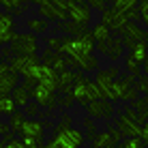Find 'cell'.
<instances>
[{"label":"cell","instance_id":"6da1fadb","mask_svg":"<svg viewBox=\"0 0 148 148\" xmlns=\"http://www.w3.org/2000/svg\"><path fill=\"white\" fill-rule=\"evenodd\" d=\"M84 140H86L84 131L73 129L71 127V118L62 116L54 129L52 140H49V148H84Z\"/></svg>","mask_w":148,"mask_h":148},{"label":"cell","instance_id":"7a4b0ae2","mask_svg":"<svg viewBox=\"0 0 148 148\" xmlns=\"http://www.w3.org/2000/svg\"><path fill=\"white\" fill-rule=\"evenodd\" d=\"M71 95H73L75 103H82V105L95 103V101L101 99L95 79L84 77V73H77V79H75V86H73V90H71Z\"/></svg>","mask_w":148,"mask_h":148},{"label":"cell","instance_id":"3957f363","mask_svg":"<svg viewBox=\"0 0 148 148\" xmlns=\"http://www.w3.org/2000/svg\"><path fill=\"white\" fill-rule=\"evenodd\" d=\"M11 52L13 56H37L39 52V37L37 34H15L11 41Z\"/></svg>","mask_w":148,"mask_h":148},{"label":"cell","instance_id":"277c9868","mask_svg":"<svg viewBox=\"0 0 148 148\" xmlns=\"http://www.w3.org/2000/svg\"><path fill=\"white\" fill-rule=\"evenodd\" d=\"M67 13H69V22L77 24V26L86 28L92 19V9L88 2H71L67 0Z\"/></svg>","mask_w":148,"mask_h":148},{"label":"cell","instance_id":"5b68a950","mask_svg":"<svg viewBox=\"0 0 148 148\" xmlns=\"http://www.w3.org/2000/svg\"><path fill=\"white\" fill-rule=\"evenodd\" d=\"M120 41H122V45H127V47H133L135 43H148V30L146 28H140L135 22H129L125 28L120 30Z\"/></svg>","mask_w":148,"mask_h":148},{"label":"cell","instance_id":"8992f818","mask_svg":"<svg viewBox=\"0 0 148 148\" xmlns=\"http://www.w3.org/2000/svg\"><path fill=\"white\" fill-rule=\"evenodd\" d=\"M118 77H120V75H118V69H116V67L97 71V75H95V84H97V88H99V95H101V99H103V101H108V97H110V88H112V84H114V82L118 79Z\"/></svg>","mask_w":148,"mask_h":148},{"label":"cell","instance_id":"52a82bcc","mask_svg":"<svg viewBox=\"0 0 148 148\" xmlns=\"http://www.w3.org/2000/svg\"><path fill=\"white\" fill-rule=\"evenodd\" d=\"M19 86V75L11 69V64L0 60V95H11Z\"/></svg>","mask_w":148,"mask_h":148},{"label":"cell","instance_id":"ba28073f","mask_svg":"<svg viewBox=\"0 0 148 148\" xmlns=\"http://www.w3.org/2000/svg\"><path fill=\"white\" fill-rule=\"evenodd\" d=\"M37 7H39V15L43 19H56V22H69V13L62 11L60 7H56L54 0H37Z\"/></svg>","mask_w":148,"mask_h":148},{"label":"cell","instance_id":"9c48e42d","mask_svg":"<svg viewBox=\"0 0 148 148\" xmlns=\"http://www.w3.org/2000/svg\"><path fill=\"white\" fill-rule=\"evenodd\" d=\"M19 135H22V140H32V142H37V144H41V142L45 140V125L37 118H28L24 122Z\"/></svg>","mask_w":148,"mask_h":148},{"label":"cell","instance_id":"30bf717a","mask_svg":"<svg viewBox=\"0 0 148 148\" xmlns=\"http://www.w3.org/2000/svg\"><path fill=\"white\" fill-rule=\"evenodd\" d=\"M101 24L108 26L112 32H120V30L129 24V19H127V15H122L118 11H114L112 7H108L103 13H101Z\"/></svg>","mask_w":148,"mask_h":148},{"label":"cell","instance_id":"8fae6325","mask_svg":"<svg viewBox=\"0 0 148 148\" xmlns=\"http://www.w3.org/2000/svg\"><path fill=\"white\" fill-rule=\"evenodd\" d=\"M97 49H99L103 56H108L110 60H118L122 58V54H125V45H122V41L118 37H112L108 41H103V43H97Z\"/></svg>","mask_w":148,"mask_h":148},{"label":"cell","instance_id":"7c38bea8","mask_svg":"<svg viewBox=\"0 0 148 148\" xmlns=\"http://www.w3.org/2000/svg\"><path fill=\"white\" fill-rule=\"evenodd\" d=\"M86 112L90 114V118H97V120H110L114 116V103L112 101H95V103H88L86 105Z\"/></svg>","mask_w":148,"mask_h":148},{"label":"cell","instance_id":"4fadbf2b","mask_svg":"<svg viewBox=\"0 0 148 148\" xmlns=\"http://www.w3.org/2000/svg\"><path fill=\"white\" fill-rule=\"evenodd\" d=\"M15 17L11 13H0V47L15 39Z\"/></svg>","mask_w":148,"mask_h":148},{"label":"cell","instance_id":"5bb4252c","mask_svg":"<svg viewBox=\"0 0 148 148\" xmlns=\"http://www.w3.org/2000/svg\"><path fill=\"white\" fill-rule=\"evenodd\" d=\"M39 86H43L45 90H49V92H56L58 90V71H54L52 67H47V64L41 62L39 67Z\"/></svg>","mask_w":148,"mask_h":148},{"label":"cell","instance_id":"9a60e30c","mask_svg":"<svg viewBox=\"0 0 148 148\" xmlns=\"http://www.w3.org/2000/svg\"><path fill=\"white\" fill-rule=\"evenodd\" d=\"M43 64H47V67H52L54 71H58V73H62V71H69L71 67V60L67 56H62L60 52H45L43 54Z\"/></svg>","mask_w":148,"mask_h":148},{"label":"cell","instance_id":"2e32d148","mask_svg":"<svg viewBox=\"0 0 148 148\" xmlns=\"http://www.w3.org/2000/svg\"><path fill=\"white\" fill-rule=\"evenodd\" d=\"M30 99L34 101V103L39 105V108H49L52 110L56 103H58V101H56V95L54 92H49V90H45L43 86H34L32 88V92H30Z\"/></svg>","mask_w":148,"mask_h":148},{"label":"cell","instance_id":"e0dca14e","mask_svg":"<svg viewBox=\"0 0 148 148\" xmlns=\"http://www.w3.org/2000/svg\"><path fill=\"white\" fill-rule=\"evenodd\" d=\"M116 127H118V131L122 133V137H140V133H142V127L135 125L133 120H129L125 114L118 116V120H116Z\"/></svg>","mask_w":148,"mask_h":148},{"label":"cell","instance_id":"ac0fdd59","mask_svg":"<svg viewBox=\"0 0 148 148\" xmlns=\"http://www.w3.org/2000/svg\"><path fill=\"white\" fill-rule=\"evenodd\" d=\"M75 79H77V73L71 71V69L58 73V90L62 95H71V90H73V86H75Z\"/></svg>","mask_w":148,"mask_h":148},{"label":"cell","instance_id":"d6986e66","mask_svg":"<svg viewBox=\"0 0 148 148\" xmlns=\"http://www.w3.org/2000/svg\"><path fill=\"white\" fill-rule=\"evenodd\" d=\"M26 28L30 30V34H43L49 30V22L43 17H32V19H26Z\"/></svg>","mask_w":148,"mask_h":148},{"label":"cell","instance_id":"ffe728a7","mask_svg":"<svg viewBox=\"0 0 148 148\" xmlns=\"http://www.w3.org/2000/svg\"><path fill=\"white\" fill-rule=\"evenodd\" d=\"M17 112V105H15L11 95H0V116H11Z\"/></svg>","mask_w":148,"mask_h":148},{"label":"cell","instance_id":"44dd1931","mask_svg":"<svg viewBox=\"0 0 148 148\" xmlns=\"http://www.w3.org/2000/svg\"><path fill=\"white\" fill-rule=\"evenodd\" d=\"M90 34H92V39L97 41V43H103V41H108L112 37V30L99 22V24H95V26L90 28Z\"/></svg>","mask_w":148,"mask_h":148},{"label":"cell","instance_id":"7402d4cb","mask_svg":"<svg viewBox=\"0 0 148 148\" xmlns=\"http://www.w3.org/2000/svg\"><path fill=\"white\" fill-rule=\"evenodd\" d=\"M11 97H13V101H15L17 108H26V105L30 103V92L24 88V86H17V88L11 92Z\"/></svg>","mask_w":148,"mask_h":148},{"label":"cell","instance_id":"603a6c76","mask_svg":"<svg viewBox=\"0 0 148 148\" xmlns=\"http://www.w3.org/2000/svg\"><path fill=\"white\" fill-rule=\"evenodd\" d=\"M112 9L118 11V13H122V15H129L131 11L137 9V2H135V0H114V2H112Z\"/></svg>","mask_w":148,"mask_h":148},{"label":"cell","instance_id":"cb8c5ba5","mask_svg":"<svg viewBox=\"0 0 148 148\" xmlns=\"http://www.w3.org/2000/svg\"><path fill=\"white\" fill-rule=\"evenodd\" d=\"M92 148H116V144H114V140H112V135L108 133V131H103V133L95 135Z\"/></svg>","mask_w":148,"mask_h":148},{"label":"cell","instance_id":"d4e9b609","mask_svg":"<svg viewBox=\"0 0 148 148\" xmlns=\"http://www.w3.org/2000/svg\"><path fill=\"white\" fill-rule=\"evenodd\" d=\"M131 108L137 112V118H140V122H146V120H148V97H140V99H137Z\"/></svg>","mask_w":148,"mask_h":148},{"label":"cell","instance_id":"484cf974","mask_svg":"<svg viewBox=\"0 0 148 148\" xmlns=\"http://www.w3.org/2000/svg\"><path fill=\"white\" fill-rule=\"evenodd\" d=\"M28 118H26V114H24V112H15V114L11 116V118H9V127H11V131L13 133H17L19 135V131H22V127H24V122H26Z\"/></svg>","mask_w":148,"mask_h":148},{"label":"cell","instance_id":"4316f807","mask_svg":"<svg viewBox=\"0 0 148 148\" xmlns=\"http://www.w3.org/2000/svg\"><path fill=\"white\" fill-rule=\"evenodd\" d=\"M58 32H67V34H71V37H79V34L86 32V28H82V26H77V24H73V22H62L58 26Z\"/></svg>","mask_w":148,"mask_h":148},{"label":"cell","instance_id":"83f0119b","mask_svg":"<svg viewBox=\"0 0 148 148\" xmlns=\"http://www.w3.org/2000/svg\"><path fill=\"white\" fill-rule=\"evenodd\" d=\"M118 148H144V142L142 137H127L118 144Z\"/></svg>","mask_w":148,"mask_h":148},{"label":"cell","instance_id":"f1b7e54d","mask_svg":"<svg viewBox=\"0 0 148 148\" xmlns=\"http://www.w3.org/2000/svg\"><path fill=\"white\" fill-rule=\"evenodd\" d=\"M45 45H47L49 52H60V45H62V37H47V39H45Z\"/></svg>","mask_w":148,"mask_h":148},{"label":"cell","instance_id":"f546056e","mask_svg":"<svg viewBox=\"0 0 148 148\" xmlns=\"http://www.w3.org/2000/svg\"><path fill=\"white\" fill-rule=\"evenodd\" d=\"M84 127H86V140H90L92 142L95 140V135H97V127H95V120L92 118H88V120H84Z\"/></svg>","mask_w":148,"mask_h":148},{"label":"cell","instance_id":"4dcf8cb0","mask_svg":"<svg viewBox=\"0 0 148 148\" xmlns=\"http://www.w3.org/2000/svg\"><path fill=\"white\" fill-rule=\"evenodd\" d=\"M137 9H140V19L146 24V30H148V0H142L137 4Z\"/></svg>","mask_w":148,"mask_h":148},{"label":"cell","instance_id":"1f68e13d","mask_svg":"<svg viewBox=\"0 0 148 148\" xmlns=\"http://www.w3.org/2000/svg\"><path fill=\"white\" fill-rule=\"evenodd\" d=\"M108 133L112 135L114 144H120V142H122V133L118 131V127H116V125H108Z\"/></svg>","mask_w":148,"mask_h":148},{"label":"cell","instance_id":"d6a6232c","mask_svg":"<svg viewBox=\"0 0 148 148\" xmlns=\"http://www.w3.org/2000/svg\"><path fill=\"white\" fill-rule=\"evenodd\" d=\"M0 7L7 9V11H17V9L22 7V2H19V0H2V2H0Z\"/></svg>","mask_w":148,"mask_h":148},{"label":"cell","instance_id":"836d02e7","mask_svg":"<svg viewBox=\"0 0 148 148\" xmlns=\"http://www.w3.org/2000/svg\"><path fill=\"white\" fill-rule=\"evenodd\" d=\"M137 90L144 97H148V77L146 75H140V77H137Z\"/></svg>","mask_w":148,"mask_h":148},{"label":"cell","instance_id":"e575fe53","mask_svg":"<svg viewBox=\"0 0 148 148\" xmlns=\"http://www.w3.org/2000/svg\"><path fill=\"white\" fill-rule=\"evenodd\" d=\"M122 114H125V116H127L129 120H133L135 125H140V118H137V112H135L133 108H131V105H127V108L122 110Z\"/></svg>","mask_w":148,"mask_h":148},{"label":"cell","instance_id":"d590c367","mask_svg":"<svg viewBox=\"0 0 148 148\" xmlns=\"http://www.w3.org/2000/svg\"><path fill=\"white\" fill-rule=\"evenodd\" d=\"M37 114H39V105L37 103H28L26 105V118H28V116H30V118H34Z\"/></svg>","mask_w":148,"mask_h":148},{"label":"cell","instance_id":"8d00e7d4","mask_svg":"<svg viewBox=\"0 0 148 148\" xmlns=\"http://www.w3.org/2000/svg\"><path fill=\"white\" fill-rule=\"evenodd\" d=\"M88 4H90V9H99V11H101V13H103V11H105V9H108V4H105V2H103V0H90V2H88Z\"/></svg>","mask_w":148,"mask_h":148},{"label":"cell","instance_id":"74e56055","mask_svg":"<svg viewBox=\"0 0 148 148\" xmlns=\"http://www.w3.org/2000/svg\"><path fill=\"white\" fill-rule=\"evenodd\" d=\"M7 135H11V127H9V122L0 120V137H7Z\"/></svg>","mask_w":148,"mask_h":148},{"label":"cell","instance_id":"f35d334b","mask_svg":"<svg viewBox=\"0 0 148 148\" xmlns=\"http://www.w3.org/2000/svg\"><path fill=\"white\" fill-rule=\"evenodd\" d=\"M73 101H75V99H73V95H64L62 99H60V105H64V108H71V105H75Z\"/></svg>","mask_w":148,"mask_h":148},{"label":"cell","instance_id":"ab89813d","mask_svg":"<svg viewBox=\"0 0 148 148\" xmlns=\"http://www.w3.org/2000/svg\"><path fill=\"white\" fill-rule=\"evenodd\" d=\"M140 137H142V142H144V146H148V120L142 125V133H140Z\"/></svg>","mask_w":148,"mask_h":148},{"label":"cell","instance_id":"60d3db41","mask_svg":"<svg viewBox=\"0 0 148 148\" xmlns=\"http://www.w3.org/2000/svg\"><path fill=\"white\" fill-rule=\"evenodd\" d=\"M142 71H144V75L148 77V58H146V62H144V67H142Z\"/></svg>","mask_w":148,"mask_h":148},{"label":"cell","instance_id":"b9f144b4","mask_svg":"<svg viewBox=\"0 0 148 148\" xmlns=\"http://www.w3.org/2000/svg\"><path fill=\"white\" fill-rule=\"evenodd\" d=\"M0 148H7V144H4V140H0Z\"/></svg>","mask_w":148,"mask_h":148},{"label":"cell","instance_id":"7bdbcfd3","mask_svg":"<svg viewBox=\"0 0 148 148\" xmlns=\"http://www.w3.org/2000/svg\"><path fill=\"white\" fill-rule=\"evenodd\" d=\"M39 148H49V144H41Z\"/></svg>","mask_w":148,"mask_h":148},{"label":"cell","instance_id":"ee69618b","mask_svg":"<svg viewBox=\"0 0 148 148\" xmlns=\"http://www.w3.org/2000/svg\"><path fill=\"white\" fill-rule=\"evenodd\" d=\"M84 148H88V146H84Z\"/></svg>","mask_w":148,"mask_h":148},{"label":"cell","instance_id":"f6af8a7d","mask_svg":"<svg viewBox=\"0 0 148 148\" xmlns=\"http://www.w3.org/2000/svg\"><path fill=\"white\" fill-rule=\"evenodd\" d=\"M116 148H118V146H116Z\"/></svg>","mask_w":148,"mask_h":148}]
</instances>
